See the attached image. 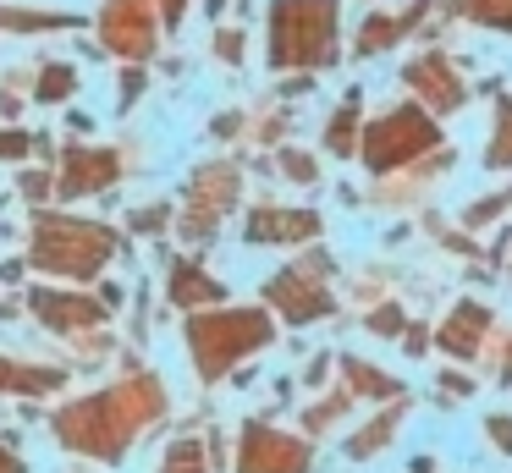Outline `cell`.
I'll return each instance as SVG.
<instances>
[{"mask_svg": "<svg viewBox=\"0 0 512 473\" xmlns=\"http://www.w3.org/2000/svg\"><path fill=\"white\" fill-rule=\"evenodd\" d=\"M160 413H166V391H160L155 380H127V385H116V391L94 396V402L67 407V413L56 418V429H61L67 446L116 462L127 451V440H133L138 429H149Z\"/></svg>", "mask_w": 512, "mask_h": 473, "instance_id": "1", "label": "cell"}, {"mask_svg": "<svg viewBox=\"0 0 512 473\" xmlns=\"http://www.w3.org/2000/svg\"><path fill=\"white\" fill-rule=\"evenodd\" d=\"M342 61V0H270V66L325 72Z\"/></svg>", "mask_w": 512, "mask_h": 473, "instance_id": "2", "label": "cell"}, {"mask_svg": "<svg viewBox=\"0 0 512 473\" xmlns=\"http://www.w3.org/2000/svg\"><path fill=\"white\" fill-rule=\"evenodd\" d=\"M446 143V127L435 110H424L419 99H402V105L380 110V116H364V132H358V160H364L369 176H391L419 165L430 149Z\"/></svg>", "mask_w": 512, "mask_h": 473, "instance_id": "3", "label": "cell"}, {"mask_svg": "<svg viewBox=\"0 0 512 473\" xmlns=\"http://www.w3.org/2000/svg\"><path fill=\"white\" fill-rule=\"evenodd\" d=\"M276 341V325H270L265 308H210V314L188 319V352L199 363V380H226L232 363H243L248 352H265Z\"/></svg>", "mask_w": 512, "mask_h": 473, "instance_id": "4", "label": "cell"}, {"mask_svg": "<svg viewBox=\"0 0 512 473\" xmlns=\"http://www.w3.org/2000/svg\"><path fill=\"white\" fill-rule=\"evenodd\" d=\"M336 264L325 259L320 248L309 253V259L287 264V270H276L265 281V303L276 319H287V325H314V319H331L336 314V292L325 286V275H331Z\"/></svg>", "mask_w": 512, "mask_h": 473, "instance_id": "5", "label": "cell"}, {"mask_svg": "<svg viewBox=\"0 0 512 473\" xmlns=\"http://www.w3.org/2000/svg\"><path fill=\"white\" fill-rule=\"evenodd\" d=\"M116 253V237L89 220H39L34 231V264L56 275H94Z\"/></svg>", "mask_w": 512, "mask_h": 473, "instance_id": "6", "label": "cell"}, {"mask_svg": "<svg viewBox=\"0 0 512 473\" xmlns=\"http://www.w3.org/2000/svg\"><path fill=\"white\" fill-rule=\"evenodd\" d=\"M402 88H408V99H419L424 110H435V116H457V110H468V72L457 66L452 50H441V44H424L413 61H402Z\"/></svg>", "mask_w": 512, "mask_h": 473, "instance_id": "7", "label": "cell"}, {"mask_svg": "<svg viewBox=\"0 0 512 473\" xmlns=\"http://www.w3.org/2000/svg\"><path fill=\"white\" fill-rule=\"evenodd\" d=\"M232 468L237 473H314V446H309V435H292V429H276L265 418H254L237 435Z\"/></svg>", "mask_w": 512, "mask_h": 473, "instance_id": "8", "label": "cell"}, {"mask_svg": "<svg viewBox=\"0 0 512 473\" xmlns=\"http://www.w3.org/2000/svg\"><path fill=\"white\" fill-rule=\"evenodd\" d=\"M237 193H243V171H237V165H226V160L199 165L193 182H188V193H182V237L204 242L226 215H232Z\"/></svg>", "mask_w": 512, "mask_h": 473, "instance_id": "9", "label": "cell"}, {"mask_svg": "<svg viewBox=\"0 0 512 473\" xmlns=\"http://www.w3.org/2000/svg\"><path fill=\"white\" fill-rule=\"evenodd\" d=\"M490 330H496V308L479 303V297H457L435 325V352H446L452 363H479Z\"/></svg>", "mask_w": 512, "mask_h": 473, "instance_id": "10", "label": "cell"}, {"mask_svg": "<svg viewBox=\"0 0 512 473\" xmlns=\"http://www.w3.org/2000/svg\"><path fill=\"white\" fill-rule=\"evenodd\" d=\"M155 33H160V11L149 0H111L100 17V39L127 61H144L155 50Z\"/></svg>", "mask_w": 512, "mask_h": 473, "instance_id": "11", "label": "cell"}, {"mask_svg": "<svg viewBox=\"0 0 512 473\" xmlns=\"http://www.w3.org/2000/svg\"><path fill=\"white\" fill-rule=\"evenodd\" d=\"M320 231H325L320 209H287V204L248 209V242H259V248H303V242H320Z\"/></svg>", "mask_w": 512, "mask_h": 473, "instance_id": "12", "label": "cell"}, {"mask_svg": "<svg viewBox=\"0 0 512 473\" xmlns=\"http://www.w3.org/2000/svg\"><path fill=\"white\" fill-rule=\"evenodd\" d=\"M408 413H413V402H408V391L402 396H391V402H380V413H369L364 424L347 435V462H369V457H380V451L397 440V429L408 424Z\"/></svg>", "mask_w": 512, "mask_h": 473, "instance_id": "13", "label": "cell"}, {"mask_svg": "<svg viewBox=\"0 0 512 473\" xmlns=\"http://www.w3.org/2000/svg\"><path fill=\"white\" fill-rule=\"evenodd\" d=\"M336 369H342V385L358 396V402H375V407H380V402H391V396L408 391V385H402L391 369H380V363L358 358V352H347V358L336 363Z\"/></svg>", "mask_w": 512, "mask_h": 473, "instance_id": "14", "label": "cell"}, {"mask_svg": "<svg viewBox=\"0 0 512 473\" xmlns=\"http://www.w3.org/2000/svg\"><path fill=\"white\" fill-rule=\"evenodd\" d=\"M402 39H408V22H402V11L369 6L364 17H358V39H353V55H358V61H375V55L397 50Z\"/></svg>", "mask_w": 512, "mask_h": 473, "instance_id": "15", "label": "cell"}, {"mask_svg": "<svg viewBox=\"0 0 512 473\" xmlns=\"http://www.w3.org/2000/svg\"><path fill=\"white\" fill-rule=\"evenodd\" d=\"M116 182V154L111 149H67V182H61V198H83L94 187Z\"/></svg>", "mask_w": 512, "mask_h": 473, "instance_id": "16", "label": "cell"}, {"mask_svg": "<svg viewBox=\"0 0 512 473\" xmlns=\"http://www.w3.org/2000/svg\"><path fill=\"white\" fill-rule=\"evenodd\" d=\"M34 314L56 330H89L105 325V308L89 303V297H67V292H34Z\"/></svg>", "mask_w": 512, "mask_h": 473, "instance_id": "17", "label": "cell"}, {"mask_svg": "<svg viewBox=\"0 0 512 473\" xmlns=\"http://www.w3.org/2000/svg\"><path fill=\"white\" fill-rule=\"evenodd\" d=\"M358 132H364V99H358V88H353V94L331 110V121H325L320 149L336 154V160H358Z\"/></svg>", "mask_w": 512, "mask_h": 473, "instance_id": "18", "label": "cell"}, {"mask_svg": "<svg viewBox=\"0 0 512 473\" xmlns=\"http://www.w3.org/2000/svg\"><path fill=\"white\" fill-rule=\"evenodd\" d=\"M446 22H463V28H485L496 39H512V0H441Z\"/></svg>", "mask_w": 512, "mask_h": 473, "instance_id": "19", "label": "cell"}, {"mask_svg": "<svg viewBox=\"0 0 512 473\" xmlns=\"http://www.w3.org/2000/svg\"><path fill=\"white\" fill-rule=\"evenodd\" d=\"M221 297H226V286L204 264H171V303L177 308H215Z\"/></svg>", "mask_w": 512, "mask_h": 473, "instance_id": "20", "label": "cell"}, {"mask_svg": "<svg viewBox=\"0 0 512 473\" xmlns=\"http://www.w3.org/2000/svg\"><path fill=\"white\" fill-rule=\"evenodd\" d=\"M479 165L496 176L512 171V94H496V105H490V132H485V154H479Z\"/></svg>", "mask_w": 512, "mask_h": 473, "instance_id": "21", "label": "cell"}, {"mask_svg": "<svg viewBox=\"0 0 512 473\" xmlns=\"http://www.w3.org/2000/svg\"><path fill=\"white\" fill-rule=\"evenodd\" d=\"M507 209H512V182H507V187H490V193L474 198V204H463L457 226H463V231H485V226H496Z\"/></svg>", "mask_w": 512, "mask_h": 473, "instance_id": "22", "label": "cell"}, {"mask_svg": "<svg viewBox=\"0 0 512 473\" xmlns=\"http://www.w3.org/2000/svg\"><path fill=\"white\" fill-rule=\"evenodd\" d=\"M353 402H358V396L347 391V385H336V391H325L320 402H314L309 413H303V435H325L331 424H342V413H347Z\"/></svg>", "mask_w": 512, "mask_h": 473, "instance_id": "23", "label": "cell"}, {"mask_svg": "<svg viewBox=\"0 0 512 473\" xmlns=\"http://www.w3.org/2000/svg\"><path fill=\"white\" fill-rule=\"evenodd\" d=\"M402 325H408V308H402L397 297H380V303L364 308V330H369V336H380V341H397Z\"/></svg>", "mask_w": 512, "mask_h": 473, "instance_id": "24", "label": "cell"}, {"mask_svg": "<svg viewBox=\"0 0 512 473\" xmlns=\"http://www.w3.org/2000/svg\"><path fill=\"white\" fill-rule=\"evenodd\" d=\"M0 385L6 391H45V385H61V369H28V363L0 358Z\"/></svg>", "mask_w": 512, "mask_h": 473, "instance_id": "25", "label": "cell"}, {"mask_svg": "<svg viewBox=\"0 0 512 473\" xmlns=\"http://www.w3.org/2000/svg\"><path fill=\"white\" fill-rule=\"evenodd\" d=\"M78 17H50V11H6L0 6V28H17V33H45V28H72Z\"/></svg>", "mask_w": 512, "mask_h": 473, "instance_id": "26", "label": "cell"}, {"mask_svg": "<svg viewBox=\"0 0 512 473\" xmlns=\"http://www.w3.org/2000/svg\"><path fill=\"white\" fill-rule=\"evenodd\" d=\"M435 391H441L446 407H452V402H468V396L479 391V374H468V369H435Z\"/></svg>", "mask_w": 512, "mask_h": 473, "instance_id": "27", "label": "cell"}, {"mask_svg": "<svg viewBox=\"0 0 512 473\" xmlns=\"http://www.w3.org/2000/svg\"><path fill=\"white\" fill-rule=\"evenodd\" d=\"M485 358H490V380H496V385H512V330H490Z\"/></svg>", "mask_w": 512, "mask_h": 473, "instance_id": "28", "label": "cell"}, {"mask_svg": "<svg viewBox=\"0 0 512 473\" xmlns=\"http://www.w3.org/2000/svg\"><path fill=\"white\" fill-rule=\"evenodd\" d=\"M160 473H210L204 446H199V440H177V446L166 451V468H160Z\"/></svg>", "mask_w": 512, "mask_h": 473, "instance_id": "29", "label": "cell"}, {"mask_svg": "<svg viewBox=\"0 0 512 473\" xmlns=\"http://www.w3.org/2000/svg\"><path fill=\"white\" fill-rule=\"evenodd\" d=\"M276 165L292 176V182H303V187L320 182V160H314V154H303V149H276Z\"/></svg>", "mask_w": 512, "mask_h": 473, "instance_id": "30", "label": "cell"}, {"mask_svg": "<svg viewBox=\"0 0 512 473\" xmlns=\"http://www.w3.org/2000/svg\"><path fill=\"white\" fill-rule=\"evenodd\" d=\"M397 341H402V352H408V358H424V352L435 347V325H424V319H408Z\"/></svg>", "mask_w": 512, "mask_h": 473, "instance_id": "31", "label": "cell"}, {"mask_svg": "<svg viewBox=\"0 0 512 473\" xmlns=\"http://www.w3.org/2000/svg\"><path fill=\"white\" fill-rule=\"evenodd\" d=\"M485 440L496 446V457H512V413H485Z\"/></svg>", "mask_w": 512, "mask_h": 473, "instance_id": "32", "label": "cell"}, {"mask_svg": "<svg viewBox=\"0 0 512 473\" xmlns=\"http://www.w3.org/2000/svg\"><path fill=\"white\" fill-rule=\"evenodd\" d=\"M72 83H78V77H72V66H50V72L39 77V99H67Z\"/></svg>", "mask_w": 512, "mask_h": 473, "instance_id": "33", "label": "cell"}, {"mask_svg": "<svg viewBox=\"0 0 512 473\" xmlns=\"http://www.w3.org/2000/svg\"><path fill=\"white\" fill-rule=\"evenodd\" d=\"M215 55H221L226 66H237V61H243V33H237V28H221V33H215Z\"/></svg>", "mask_w": 512, "mask_h": 473, "instance_id": "34", "label": "cell"}, {"mask_svg": "<svg viewBox=\"0 0 512 473\" xmlns=\"http://www.w3.org/2000/svg\"><path fill=\"white\" fill-rule=\"evenodd\" d=\"M28 149H34V143H28L23 132H0V160H23Z\"/></svg>", "mask_w": 512, "mask_h": 473, "instance_id": "35", "label": "cell"}, {"mask_svg": "<svg viewBox=\"0 0 512 473\" xmlns=\"http://www.w3.org/2000/svg\"><path fill=\"white\" fill-rule=\"evenodd\" d=\"M325 374H331V358H325V352H314L309 369H303V385H325Z\"/></svg>", "mask_w": 512, "mask_h": 473, "instance_id": "36", "label": "cell"}, {"mask_svg": "<svg viewBox=\"0 0 512 473\" xmlns=\"http://www.w3.org/2000/svg\"><path fill=\"white\" fill-rule=\"evenodd\" d=\"M182 11H188V0H160V22H166V28H177Z\"/></svg>", "mask_w": 512, "mask_h": 473, "instance_id": "37", "label": "cell"}, {"mask_svg": "<svg viewBox=\"0 0 512 473\" xmlns=\"http://www.w3.org/2000/svg\"><path fill=\"white\" fill-rule=\"evenodd\" d=\"M45 187H50V176H45V171L23 176V193H28V198H45Z\"/></svg>", "mask_w": 512, "mask_h": 473, "instance_id": "38", "label": "cell"}, {"mask_svg": "<svg viewBox=\"0 0 512 473\" xmlns=\"http://www.w3.org/2000/svg\"><path fill=\"white\" fill-rule=\"evenodd\" d=\"M155 226H166V209H144L138 215V231H155Z\"/></svg>", "mask_w": 512, "mask_h": 473, "instance_id": "39", "label": "cell"}, {"mask_svg": "<svg viewBox=\"0 0 512 473\" xmlns=\"http://www.w3.org/2000/svg\"><path fill=\"white\" fill-rule=\"evenodd\" d=\"M138 88H144V72H127V77H122V99H133Z\"/></svg>", "mask_w": 512, "mask_h": 473, "instance_id": "40", "label": "cell"}, {"mask_svg": "<svg viewBox=\"0 0 512 473\" xmlns=\"http://www.w3.org/2000/svg\"><path fill=\"white\" fill-rule=\"evenodd\" d=\"M0 473H23V462H17L12 451H0Z\"/></svg>", "mask_w": 512, "mask_h": 473, "instance_id": "41", "label": "cell"}, {"mask_svg": "<svg viewBox=\"0 0 512 473\" xmlns=\"http://www.w3.org/2000/svg\"><path fill=\"white\" fill-rule=\"evenodd\" d=\"M413 473H435V457H419V462H413Z\"/></svg>", "mask_w": 512, "mask_h": 473, "instance_id": "42", "label": "cell"}]
</instances>
